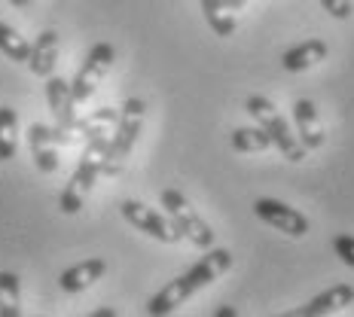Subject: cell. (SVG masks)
Instances as JSON below:
<instances>
[{
	"instance_id": "6da1fadb",
	"label": "cell",
	"mask_w": 354,
	"mask_h": 317,
	"mask_svg": "<svg viewBox=\"0 0 354 317\" xmlns=\"http://www.w3.org/2000/svg\"><path fill=\"white\" fill-rule=\"evenodd\" d=\"M230 269H232V253H230L226 247H211V250H205L202 260H198L196 265H189L187 271H180L174 281H168V284L156 293V296L147 302V314H150V317H165V314H171L174 308H180L189 296H196L198 290H205V287L214 284L220 275H226Z\"/></svg>"
},
{
	"instance_id": "7a4b0ae2",
	"label": "cell",
	"mask_w": 354,
	"mask_h": 317,
	"mask_svg": "<svg viewBox=\"0 0 354 317\" xmlns=\"http://www.w3.org/2000/svg\"><path fill=\"white\" fill-rule=\"evenodd\" d=\"M110 137L113 135H107V131L86 137L83 156H80L77 168H73L68 186H64L62 195H58V211L62 213H80L83 211L86 195L92 193V186L98 183V177H101V168H104V153L110 146Z\"/></svg>"
},
{
	"instance_id": "3957f363",
	"label": "cell",
	"mask_w": 354,
	"mask_h": 317,
	"mask_svg": "<svg viewBox=\"0 0 354 317\" xmlns=\"http://www.w3.org/2000/svg\"><path fill=\"white\" fill-rule=\"evenodd\" d=\"M144 116H147V101L144 98H125V104L120 110V122H116L113 137H110V146L104 153V168H101V174L104 177L122 174L125 159L131 156L135 144L141 141Z\"/></svg>"
},
{
	"instance_id": "277c9868",
	"label": "cell",
	"mask_w": 354,
	"mask_h": 317,
	"mask_svg": "<svg viewBox=\"0 0 354 317\" xmlns=\"http://www.w3.org/2000/svg\"><path fill=\"white\" fill-rule=\"evenodd\" d=\"M245 110L254 116L257 125H260L266 135L272 137V144L281 150L284 159H290V162H302V159H306V146L299 144V137L290 131L287 119L278 113V107L272 104L269 98H263V95H250V98L245 101Z\"/></svg>"
},
{
	"instance_id": "5b68a950",
	"label": "cell",
	"mask_w": 354,
	"mask_h": 317,
	"mask_svg": "<svg viewBox=\"0 0 354 317\" xmlns=\"http://www.w3.org/2000/svg\"><path fill=\"white\" fill-rule=\"evenodd\" d=\"M159 204L165 208L168 217H171L177 232H180L193 247H198V250H211L214 247V229L205 223V217L193 208V202H189L180 189H162Z\"/></svg>"
},
{
	"instance_id": "8992f818",
	"label": "cell",
	"mask_w": 354,
	"mask_h": 317,
	"mask_svg": "<svg viewBox=\"0 0 354 317\" xmlns=\"http://www.w3.org/2000/svg\"><path fill=\"white\" fill-rule=\"evenodd\" d=\"M120 213H122V220L129 226H135L138 232L150 235V238L159 241V244H177V241H183V235L177 232V226L171 223V217H168V213L153 211V208H147L144 202L125 198V202H120Z\"/></svg>"
},
{
	"instance_id": "52a82bcc",
	"label": "cell",
	"mask_w": 354,
	"mask_h": 317,
	"mask_svg": "<svg viewBox=\"0 0 354 317\" xmlns=\"http://www.w3.org/2000/svg\"><path fill=\"white\" fill-rule=\"evenodd\" d=\"M113 61H116V49L110 46V43H95V46L88 49L83 64H80V70H77V77L71 79V92H73L77 107L92 98L98 83L104 79V73L113 68Z\"/></svg>"
},
{
	"instance_id": "ba28073f",
	"label": "cell",
	"mask_w": 354,
	"mask_h": 317,
	"mask_svg": "<svg viewBox=\"0 0 354 317\" xmlns=\"http://www.w3.org/2000/svg\"><path fill=\"white\" fill-rule=\"evenodd\" d=\"M46 104L55 119V137L58 146L77 141V101H73L71 83L62 77H46Z\"/></svg>"
},
{
	"instance_id": "9c48e42d",
	"label": "cell",
	"mask_w": 354,
	"mask_h": 317,
	"mask_svg": "<svg viewBox=\"0 0 354 317\" xmlns=\"http://www.w3.org/2000/svg\"><path fill=\"white\" fill-rule=\"evenodd\" d=\"M254 213L263 220L266 226L290 235V238H306L308 235V217L306 213H299L297 208H290V204L278 202V198H257Z\"/></svg>"
},
{
	"instance_id": "30bf717a",
	"label": "cell",
	"mask_w": 354,
	"mask_h": 317,
	"mask_svg": "<svg viewBox=\"0 0 354 317\" xmlns=\"http://www.w3.org/2000/svg\"><path fill=\"white\" fill-rule=\"evenodd\" d=\"M354 302V287L351 284H336L330 287V290L318 293L315 299H308L306 305L293 308V311H284L278 317H330L336 311H342V308H348Z\"/></svg>"
},
{
	"instance_id": "8fae6325",
	"label": "cell",
	"mask_w": 354,
	"mask_h": 317,
	"mask_svg": "<svg viewBox=\"0 0 354 317\" xmlns=\"http://www.w3.org/2000/svg\"><path fill=\"white\" fill-rule=\"evenodd\" d=\"M28 146H31L34 165L40 174H55L58 171V137H55V125L46 122H34L28 128Z\"/></svg>"
},
{
	"instance_id": "7c38bea8",
	"label": "cell",
	"mask_w": 354,
	"mask_h": 317,
	"mask_svg": "<svg viewBox=\"0 0 354 317\" xmlns=\"http://www.w3.org/2000/svg\"><path fill=\"white\" fill-rule=\"evenodd\" d=\"M293 122H297V137L306 150H321L324 146V125L318 116L315 101L299 98L293 101Z\"/></svg>"
},
{
	"instance_id": "4fadbf2b",
	"label": "cell",
	"mask_w": 354,
	"mask_h": 317,
	"mask_svg": "<svg viewBox=\"0 0 354 317\" xmlns=\"http://www.w3.org/2000/svg\"><path fill=\"white\" fill-rule=\"evenodd\" d=\"M104 271H107V262L101 260V256H92V260H83V262L71 265V269H64L62 275H58V287L73 296V293H83L95 281H101Z\"/></svg>"
},
{
	"instance_id": "5bb4252c",
	"label": "cell",
	"mask_w": 354,
	"mask_h": 317,
	"mask_svg": "<svg viewBox=\"0 0 354 317\" xmlns=\"http://www.w3.org/2000/svg\"><path fill=\"white\" fill-rule=\"evenodd\" d=\"M327 52H330L327 43L318 40V37H312V40H302V43H297V46L287 49V52L281 55V64H284L287 73H302V70L315 68L318 61H324Z\"/></svg>"
},
{
	"instance_id": "9a60e30c",
	"label": "cell",
	"mask_w": 354,
	"mask_h": 317,
	"mask_svg": "<svg viewBox=\"0 0 354 317\" xmlns=\"http://www.w3.org/2000/svg\"><path fill=\"white\" fill-rule=\"evenodd\" d=\"M58 49H62V43H58L55 31L37 34V40L31 43V58H28L31 73H37V77H53L55 61H58Z\"/></svg>"
},
{
	"instance_id": "2e32d148",
	"label": "cell",
	"mask_w": 354,
	"mask_h": 317,
	"mask_svg": "<svg viewBox=\"0 0 354 317\" xmlns=\"http://www.w3.org/2000/svg\"><path fill=\"white\" fill-rule=\"evenodd\" d=\"M205 12V21L217 37H232L235 34V12H230L226 0H198Z\"/></svg>"
},
{
	"instance_id": "e0dca14e",
	"label": "cell",
	"mask_w": 354,
	"mask_h": 317,
	"mask_svg": "<svg viewBox=\"0 0 354 317\" xmlns=\"http://www.w3.org/2000/svg\"><path fill=\"white\" fill-rule=\"evenodd\" d=\"M0 317H21V281L16 271H0Z\"/></svg>"
},
{
	"instance_id": "ac0fdd59",
	"label": "cell",
	"mask_w": 354,
	"mask_h": 317,
	"mask_svg": "<svg viewBox=\"0 0 354 317\" xmlns=\"http://www.w3.org/2000/svg\"><path fill=\"white\" fill-rule=\"evenodd\" d=\"M19 150V113L12 107H0V162H10Z\"/></svg>"
},
{
	"instance_id": "d6986e66",
	"label": "cell",
	"mask_w": 354,
	"mask_h": 317,
	"mask_svg": "<svg viewBox=\"0 0 354 317\" xmlns=\"http://www.w3.org/2000/svg\"><path fill=\"white\" fill-rule=\"evenodd\" d=\"M230 144L235 153H266L269 146H275L260 125H257V128H235L230 135Z\"/></svg>"
},
{
	"instance_id": "ffe728a7",
	"label": "cell",
	"mask_w": 354,
	"mask_h": 317,
	"mask_svg": "<svg viewBox=\"0 0 354 317\" xmlns=\"http://www.w3.org/2000/svg\"><path fill=\"white\" fill-rule=\"evenodd\" d=\"M0 52L6 58H12V61H28L31 58V43L21 37L16 28H10L6 21H0Z\"/></svg>"
},
{
	"instance_id": "44dd1931",
	"label": "cell",
	"mask_w": 354,
	"mask_h": 317,
	"mask_svg": "<svg viewBox=\"0 0 354 317\" xmlns=\"http://www.w3.org/2000/svg\"><path fill=\"white\" fill-rule=\"evenodd\" d=\"M333 250L348 269H354V235H336L333 238Z\"/></svg>"
},
{
	"instance_id": "7402d4cb",
	"label": "cell",
	"mask_w": 354,
	"mask_h": 317,
	"mask_svg": "<svg viewBox=\"0 0 354 317\" xmlns=\"http://www.w3.org/2000/svg\"><path fill=\"white\" fill-rule=\"evenodd\" d=\"M321 6L330 12L333 19H351V12H354V6H351V0H321Z\"/></svg>"
},
{
	"instance_id": "603a6c76",
	"label": "cell",
	"mask_w": 354,
	"mask_h": 317,
	"mask_svg": "<svg viewBox=\"0 0 354 317\" xmlns=\"http://www.w3.org/2000/svg\"><path fill=\"white\" fill-rule=\"evenodd\" d=\"M86 317H120V314H116V308L101 305V308H95V311H92V314H86Z\"/></svg>"
},
{
	"instance_id": "cb8c5ba5",
	"label": "cell",
	"mask_w": 354,
	"mask_h": 317,
	"mask_svg": "<svg viewBox=\"0 0 354 317\" xmlns=\"http://www.w3.org/2000/svg\"><path fill=\"white\" fill-rule=\"evenodd\" d=\"M214 317H239V311H235V305H220Z\"/></svg>"
},
{
	"instance_id": "d4e9b609",
	"label": "cell",
	"mask_w": 354,
	"mask_h": 317,
	"mask_svg": "<svg viewBox=\"0 0 354 317\" xmlns=\"http://www.w3.org/2000/svg\"><path fill=\"white\" fill-rule=\"evenodd\" d=\"M245 3H248V0H226V6H230V12H239V10H245Z\"/></svg>"
},
{
	"instance_id": "484cf974",
	"label": "cell",
	"mask_w": 354,
	"mask_h": 317,
	"mask_svg": "<svg viewBox=\"0 0 354 317\" xmlns=\"http://www.w3.org/2000/svg\"><path fill=\"white\" fill-rule=\"evenodd\" d=\"M28 3H31V0H10V6H16V10H25Z\"/></svg>"
}]
</instances>
